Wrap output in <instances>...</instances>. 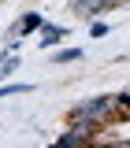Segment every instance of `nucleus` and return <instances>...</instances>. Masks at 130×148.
<instances>
[{"instance_id": "f257e3e1", "label": "nucleus", "mask_w": 130, "mask_h": 148, "mask_svg": "<svg viewBox=\"0 0 130 148\" xmlns=\"http://www.w3.org/2000/svg\"><path fill=\"white\" fill-rule=\"evenodd\" d=\"M74 119L108 126V122L123 119V115H119V100H115V96H93V100H82V104H74V108L67 111V122H74Z\"/></svg>"}, {"instance_id": "f03ea898", "label": "nucleus", "mask_w": 130, "mask_h": 148, "mask_svg": "<svg viewBox=\"0 0 130 148\" xmlns=\"http://www.w3.org/2000/svg\"><path fill=\"white\" fill-rule=\"evenodd\" d=\"M63 37H67L63 26H48V22H45V26H41V48H52V45H59Z\"/></svg>"}, {"instance_id": "7ed1b4c3", "label": "nucleus", "mask_w": 130, "mask_h": 148, "mask_svg": "<svg viewBox=\"0 0 130 148\" xmlns=\"http://www.w3.org/2000/svg\"><path fill=\"white\" fill-rule=\"evenodd\" d=\"M15 71H19V56L15 52H4L0 56V82H4L8 74H15Z\"/></svg>"}, {"instance_id": "20e7f679", "label": "nucleus", "mask_w": 130, "mask_h": 148, "mask_svg": "<svg viewBox=\"0 0 130 148\" xmlns=\"http://www.w3.org/2000/svg\"><path fill=\"white\" fill-rule=\"evenodd\" d=\"M30 89H34L30 82H15V85H0V100H4V96H22V92H30Z\"/></svg>"}, {"instance_id": "39448f33", "label": "nucleus", "mask_w": 130, "mask_h": 148, "mask_svg": "<svg viewBox=\"0 0 130 148\" xmlns=\"http://www.w3.org/2000/svg\"><path fill=\"white\" fill-rule=\"evenodd\" d=\"M74 59H82V48H63V52H56V56H52V63H56V67L74 63Z\"/></svg>"}, {"instance_id": "423d86ee", "label": "nucleus", "mask_w": 130, "mask_h": 148, "mask_svg": "<svg viewBox=\"0 0 130 148\" xmlns=\"http://www.w3.org/2000/svg\"><path fill=\"white\" fill-rule=\"evenodd\" d=\"M93 148H130V141H123V137H108V141H97Z\"/></svg>"}, {"instance_id": "0eeeda50", "label": "nucleus", "mask_w": 130, "mask_h": 148, "mask_svg": "<svg viewBox=\"0 0 130 148\" xmlns=\"http://www.w3.org/2000/svg\"><path fill=\"white\" fill-rule=\"evenodd\" d=\"M115 100H119V115H130V92H119Z\"/></svg>"}, {"instance_id": "6e6552de", "label": "nucleus", "mask_w": 130, "mask_h": 148, "mask_svg": "<svg viewBox=\"0 0 130 148\" xmlns=\"http://www.w3.org/2000/svg\"><path fill=\"white\" fill-rule=\"evenodd\" d=\"M89 34H93V37H108V22H93Z\"/></svg>"}, {"instance_id": "1a4fd4ad", "label": "nucleus", "mask_w": 130, "mask_h": 148, "mask_svg": "<svg viewBox=\"0 0 130 148\" xmlns=\"http://www.w3.org/2000/svg\"><path fill=\"white\" fill-rule=\"evenodd\" d=\"M48 148H67V145H59V141H52V145H48Z\"/></svg>"}]
</instances>
